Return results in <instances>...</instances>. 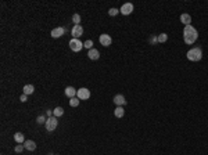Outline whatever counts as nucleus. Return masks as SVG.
Returning <instances> with one entry per match:
<instances>
[{
	"label": "nucleus",
	"instance_id": "11",
	"mask_svg": "<svg viewBox=\"0 0 208 155\" xmlns=\"http://www.w3.org/2000/svg\"><path fill=\"white\" fill-rule=\"evenodd\" d=\"M180 22L185 25V27H187V25H192V15L190 14H182L180 15Z\"/></svg>",
	"mask_w": 208,
	"mask_h": 155
},
{
	"label": "nucleus",
	"instance_id": "1",
	"mask_svg": "<svg viewBox=\"0 0 208 155\" xmlns=\"http://www.w3.org/2000/svg\"><path fill=\"white\" fill-rule=\"evenodd\" d=\"M198 39V32L193 25H187L183 29V40L186 44H194L196 40Z\"/></svg>",
	"mask_w": 208,
	"mask_h": 155
},
{
	"label": "nucleus",
	"instance_id": "23",
	"mask_svg": "<svg viewBox=\"0 0 208 155\" xmlns=\"http://www.w3.org/2000/svg\"><path fill=\"white\" fill-rule=\"evenodd\" d=\"M83 47H86L87 50H92V49H93V40H90V39L86 40V42L83 43Z\"/></svg>",
	"mask_w": 208,
	"mask_h": 155
},
{
	"label": "nucleus",
	"instance_id": "25",
	"mask_svg": "<svg viewBox=\"0 0 208 155\" xmlns=\"http://www.w3.org/2000/svg\"><path fill=\"white\" fill-rule=\"evenodd\" d=\"M24 144H18V145H15V148H14V151L17 152V154H21V152L24 151Z\"/></svg>",
	"mask_w": 208,
	"mask_h": 155
},
{
	"label": "nucleus",
	"instance_id": "17",
	"mask_svg": "<svg viewBox=\"0 0 208 155\" xmlns=\"http://www.w3.org/2000/svg\"><path fill=\"white\" fill-rule=\"evenodd\" d=\"M64 115V108H61V107H56L53 110V116H56V118H60V116H63Z\"/></svg>",
	"mask_w": 208,
	"mask_h": 155
},
{
	"label": "nucleus",
	"instance_id": "15",
	"mask_svg": "<svg viewBox=\"0 0 208 155\" xmlns=\"http://www.w3.org/2000/svg\"><path fill=\"white\" fill-rule=\"evenodd\" d=\"M14 140L17 144H24L25 143V137H24V133L18 132V133H15L14 134Z\"/></svg>",
	"mask_w": 208,
	"mask_h": 155
},
{
	"label": "nucleus",
	"instance_id": "28",
	"mask_svg": "<svg viewBox=\"0 0 208 155\" xmlns=\"http://www.w3.org/2000/svg\"><path fill=\"white\" fill-rule=\"evenodd\" d=\"M46 115H47V118L53 116V111H51V110H47V111H46Z\"/></svg>",
	"mask_w": 208,
	"mask_h": 155
},
{
	"label": "nucleus",
	"instance_id": "13",
	"mask_svg": "<svg viewBox=\"0 0 208 155\" xmlns=\"http://www.w3.org/2000/svg\"><path fill=\"white\" fill-rule=\"evenodd\" d=\"M24 147H25V150H28V151H35V150H36V144H35V141H32V140H25Z\"/></svg>",
	"mask_w": 208,
	"mask_h": 155
},
{
	"label": "nucleus",
	"instance_id": "9",
	"mask_svg": "<svg viewBox=\"0 0 208 155\" xmlns=\"http://www.w3.org/2000/svg\"><path fill=\"white\" fill-rule=\"evenodd\" d=\"M64 33H65V28H63V27L54 28V29L51 30V38L58 39V38H61V36H63Z\"/></svg>",
	"mask_w": 208,
	"mask_h": 155
},
{
	"label": "nucleus",
	"instance_id": "21",
	"mask_svg": "<svg viewBox=\"0 0 208 155\" xmlns=\"http://www.w3.org/2000/svg\"><path fill=\"white\" fill-rule=\"evenodd\" d=\"M46 121H47V119H46V116H45V115H39V116L36 118V122H38L39 125H45V123H46Z\"/></svg>",
	"mask_w": 208,
	"mask_h": 155
},
{
	"label": "nucleus",
	"instance_id": "20",
	"mask_svg": "<svg viewBox=\"0 0 208 155\" xmlns=\"http://www.w3.org/2000/svg\"><path fill=\"white\" fill-rule=\"evenodd\" d=\"M168 40V35L166 33H160L158 35V43H165Z\"/></svg>",
	"mask_w": 208,
	"mask_h": 155
},
{
	"label": "nucleus",
	"instance_id": "27",
	"mask_svg": "<svg viewBox=\"0 0 208 155\" xmlns=\"http://www.w3.org/2000/svg\"><path fill=\"white\" fill-rule=\"evenodd\" d=\"M27 99H28V96H27V94H22V96H21V97H19V100H21V101H22V102H25V101H27Z\"/></svg>",
	"mask_w": 208,
	"mask_h": 155
},
{
	"label": "nucleus",
	"instance_id": "14",
	"mask_svg": "<svg viewBox=\"0 0 208 155\" xmlns=\"http://www.w3.org/2000/svg\"><path fill=\"white\" fill-rule=\"evenodd\" d=\"M87 57H89L90 60H98V58H100V53H98V50L92 49L87 51Z\"/></svg>",
	"mask_w": 208,
	"mask_h": 155
},
{
	"label": "nucleus",
	"instance_id": "24",
	"mask_svg": "<svg viewBox=\"0 0 208 155\" xmlns=\"http://www.w3.org/2000/svg\"><path fill=\"white\" fill-rule=\"evenodd\" d=\"M119 14V10H118V8H110V10H108V15H110V17H115V15H118Z\"/></svg>",
	"mask_w": 208,
	"mask_h": 155
},
{
	"label": "nucleus",
	"instance_id": "6",
	"mask_svg": "<svg viewBox=\"0 0 208 155\" xmlns=\"http://www.w3.org/2000/svg\"><path fill=\"white\" fill-rule=\"evenodd\" d=\"M98 40H100V44H103L104 47H108V46H111V43H113V39H111V36H110V35H107V33L100 35Z\"/></svg>",
	"mask_w": 208,
	"mask_h": 155
},
{
	"label": "nucleus",
	"instance_id": "12",
	"mask_svg": "<svg viewBox=\"0 0 208 155\" xmlns=\"http://www.w3.org/2000/svg\"><path fill=\"white\" fill-rule=\"evenodd\" d=\"M76 93H78V90H75V87H72V86H68L67 89H65V96L69 97V99L76 97Z\"/></svg>",
	"mask_w": 208,
	"mask_h": 155
},
{
	"label": "nucleus",
	"instance_id": "2",
	"mask_svg": "<svg viewBox=\"0 0 208 155\" xmlns=\"http://www.w3.org/2000/svg\"><path fill=\"white\" fill-rule=\"evenodd\" d=\"M187 57V60L189 61H193V62H197V61H200L203 58V50L200 47H193V49H190L186 54Z\"/></svg>",
	"mask_w": 208,
	"mask_h": 155
},
{
	"label": "nucleus",
	"instance_id": "4",
	"mask_svg": "<svg viewBox=\"0 0 208 155\" xmlns=\"http://www.w3.org/2000/svg\"><path fill=\"white\" fill-rule=\"evenodd\" d=\"M69 49H71L72 51L78 53V51H81V50L83 49V43L81 42L79 39H74V38H72L71 40H69Z\"/></svg>",
	"mask_w": 208,
	"mask_h": 155
},
{
	"label": "nucleus",
	"instance_id": "8",
	"mask_svg": "<svg viewBox=\"0 0 208 155\" xmlns=\"http://www.w3.org/2000/svg\"><path fill=\"white\" fill-rule=\"evenodd\" d=\"M119 13H121L122 15H129L133 13V4L132 3H125L122 4L121 10H119Z\"/></svg>",
	"mask_w": 208,
	"mask_h": 155
},
{
	"label": "nucleus",
	"instance_id": "5",
	"mask_svg": "<svg viewBox=\"0 0 208 155\" xmlns=\"http://www.w3.org/2000/svg\"><path fill=\"white\" fill-rule=\"evenodd\" d=\"M76 97L79 100H89L90 99V90L86 89V87H81V89H78Z\"/></svg>",
	"mask_w": 208,
	"mask_h": 155
},
{
	"label": "nucleus",
	"instance_id": "16",
	"mask_svg": "<svg viewBox=\"0 0 208 155\" xmlns=\"http://www.w3.org/2000/svg\"><path fill=\"white\" fill-rule=\"evenodd\" d=\"M22 91H24V94H27V96L32 94V93L35 91L34 85H25V86H24V89H22Z\"/></svg>",
	"mask_w": 208,
	"mask_h": 155
},
{
	"label": "nucleus",
	"instance_id": "3",
	"mask_svg": "<svg viewBox=\"0 0 208 155\" xmlns=\"http://www.w3.org/2000/svg\"><path fill=\"white\" fill-rule=\"evenodd\" d=\"M45 126H46V130H47V132H54V130L57 129V126H58V119H57L56 116L47 118Z\"/></svg>",
	"mask_w": 208,
	"mask_h": 155
},
{
	"label": "nucleus",
	"instance_id": "26",
	"mask_svg": "<svg viewBox=\"0 0 208 155\" xmlns=\"http://www.w3.org/2000/svg\"><path fill=\"white\" fill-rule=\"evenodd\" d=\"M150 43H151V44L158 43V36H151V38H150Z\"/></svg>",
	"mask_w": 208,
	"mask_h": 155
},
{
	"label": "nucleus",
	"instance_id": "18",
	"mask_svg": "<svg viewBox=\"0 0 208 155\" xmlns=\"http://www.w3.org/2000/svg\"><path fill=\"white\" fill-rule=\"evenodd\" d=\"M114 115L117 118H122L125 115V110H124V107H117L115 108V111H114Z\"/></svg>",
	"mask_w": 208,
	"mask_h": 155
},
{
	"label": "nucleus",
	"instance_id": "19",
	"mask_svg": "<svg viewBox=\"0 0 208 155\" xmlns=\"http://www.w3.org/2000/svg\"><path fill=\"white\" fill-rule=\"evenodd\" d=\"M81 100L78 99V97H72V99H69V105L71 107H78L79 105Z\"/></svg>",
	"mask_w": 208,
	"mask_h": 155
},
{
	"label": "nucleus",
	"instance_id": "10",
	"mask_svg": "<svg viewBox=\"0 0 208 155\" xmlns=\"http://www.w3.org/2000/svg\"><path fill=\"white\" fill-rule=\"evenodd\" d=\"M114 102H115V105L117 107H124L126 104V100L122 94H115L114 96Z\"/></svg>",
	"mask_w": 208,
	"mask_h": 155
},
{
	"label": "nucleus",
	"instance_id": "22",
	"mask_svg": "<svg viewBox=\"0 0 208 155\" xmlns=\"http://www.w3.org/2000/svg\"><path fill=\"white\" fill-rule=\"evenodd\" d=\"M72 22L75 24V25H79V22H81V15L79 14H74V15H72Z\"/></svg>",
	"mask_w": 208,
	"mask_h": 155
},
{
	"label": "nucleus",
	"instance_id": "7",
	"mask_svg": "<svg viewBox=\"0 0 208 155\" xmlns=\"http://www.w3.org/2000/svg\"><path fill=\"white\" fill-rule=\"evenodd\" d=\"M71 35L74 39H79L83 35V28L81 25H74V28L71 29Z\"/></svg>",
	"mask_w": 208,
	"mask_h": 155
}]
</instances>
